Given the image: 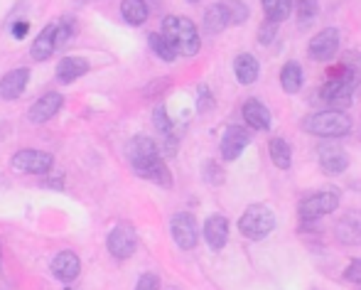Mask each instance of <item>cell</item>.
<instances>
[{
    "label": "cell",
    "mask_w": 361,
    "mask_h": 290,
    "mask_svg": "<svg viewBox=\"0 0 361 290\" xmlns=\"http://www.w3.org/2000/svg\"><path fill=\"white\" fill-rule=\"evenodd\" d=\"M126 152H128V160L138 177H145V180L155 182L160 187H172L170 170H167L165 160L160 157V147H157L152 138L135 135L128 143V147H126Z\"/></svg>",
    "instance_id": "1"
},
{
    "label": "cell",
    "mask_w": 361,
    "mask_h": 290,
    "mask_svg": "<svg viewBox=\"0 0 361 290\" xmlns=\"http://www.w3.org/2000/svg\"><path fill=\"white\" fill-rule=\"evenodd\" d=\"M162 37L170 42L175 54L182 57H195L200 52V30L190 18L182 15H170L162 20Z\"/></svg>",
    "instance_id": "2"
},
{
    "label": "cell",
    "mask_w": 361,
    "mask_h": 290,
    "mask_svg": "<svg viewBox=\"0 0 361 290\" xmlns=\"http://www.w3.org/2000/svg\"><path fill=\"white\" fill-rule=\"evenodd\" d=\"M302 126L310 135H317V138H342L352 131V119L344 111L327 109L310 114Z\"/></svg>",
    "instance_id": "3"
},
{
    "label": "cell",
    "mask_w": 361,
    "mask_h": 290,
    "mask_svg": "<svg viewBox=\"0 0 361 290\" xmlns=\"http://www.w3.org/2000/svg\"><path fill=\"white\" fill-rule=\"evenodd\" d=\"M238 229L251 241H263L276 229V215L268 205H251L238 219Z\"/></svg>",
    "instance_id": "4"
},
{
    "label": "cell",
    "mask_w": 361,
    "mask_h": 290,
    "mask_svg": "<svg viewBox=\"0 0 361 290\" xmlns=\"http://www.w3.org/2000/svg\"><path fill=\"white\" fill-rule=\"evenodd\" d=\"M339 202H342V192H339L337 187H324V190H319V192H312V195L300 202V207H298L300 219H302V222H314V219H319L324 215H332L339 207Z\"/></svg>",
    "instance_id": "5"
},
{
    "label": "cell",
    "mask_w": 361,
    "mask_h": 290,
    "mask_svg": "<svg viewBox=\"0 0 361 290\" xmlns=\"http://www.w3.org/2000/svg\"><path fill=\"white\" fill-rule=\"evenodd\" d=\"M54 165V157L44 150H35V147H23L13 155V167L18 172H27V175H49Z\"/></svg>",
    "instance_id": "6"
},
{
    "label": "cell",
    "mask_w": 361,
    "mask_h": 290,
    "mask_svg": "<svg viewBox=\"0 0 361 290\" xmlns=\"http://www.w3.org/2000/svg\"><path fill=\"white\" fill-rule=\"evenodd\" d=\"M135 248H138V234H135L133 224L123 222V224H118V226H114V231L109 234L111 256L118 258V261H126V258L133 256Z\"/></svg>",
    "instance_id": "7"
},
{
    "label": "cell",
    "mask_w": 361,
    "mask_h": 290,
    "mask_svg": "<svg viewBox=\"0 0 361 290\" xmlns=\"http://www.w3.org/2000/svg\"><path fill=\"white\" fill-rule=\"evenodd\" d=\"M170 231L175 243L182 248V251H192L200 241V226H197L195 217L187 215V212H177L170 222Z\"/></svg>",
    "instance_id": "8"
},
{
    "label": "cell",
    "mask_w": 361,
    "mask_h": 290,
    "mask_svg": "<svg viewBox=\"0 0 361 290\" xmlns=\"http://www.w3.org/2000/svg\"><path fill=\"white\" fill-rule=\"evenodd\" d=\"M339 42H342V35H339L337 28H324L310 40L307 44V52L314 62H327L332 59L334 54L339 52Z\"/></svg>",
    "instance_id": "9"
},
{
    "label": "cell",
    "mask_w": 361,
    "mask_h": 290,
    "mask_svg": "<svg viewBox=\"0 0 361 290\" xmlns=\"http://www.w3.org/2000/svg\"><path fill=\"white\" fill-rule=\"evenodd\" d=\"M352 94H354V86L344 79H334V76H329L327 84L319 89V99L332 106L334 111L347 109V106L352 104Z\"/></svg>",
    "instance_id": "10"
},
{
    "label": "cell",
    "mask_w": 361,
    "mask_h": 290,
    "mask_svg": "<svg viewBox=\"0 0 361 290\" xmlns=\"http://www.w3.org/2000/svg\"><path fill=\"white\" fill-rule=\"evenodd\" d=\"M64 106V96L57 94V91H47L44 96H39L27 111V119L32 123H44V121L54 119L59 114V109Z\"/></svg>",
    "instance_id": "11"
},
{
    "label": "cell",
    "mask_w": 361,
    "mask_h": 290,
    "mask_svg": "<svg viewBox=\"0 0 361 290\" xmlns=\"http://www.w3.org/2000/svg\"><path fill=\"white\" fill-rule=\"evenodd\" d=\"M317 160H319V167L324 170V175H342V172L349 167L347 152H344L339 145H334V143H322V145H319Z\"/></svg>",
    "instance_id": "12"
},
{
    "label": "cell",
    "mask_w": 361,
    "mask_h": 290,
    "mask_svg": "<svg viewBox=\"0 0 361 290\" xmlns=\"http://www.w3.org/2000/svg\"><path fill=\"white\" fill-rule=\"evenodd\" d=\"M251 143V133L248 128H241V126H228L221 135V157L224 160H236L246 145Z\"/></svg>",
    "instance_id": "13"
},
{
    "label": "cell",
    "mask_w": 361,
    "mask_h": 290,
    "mask_svg": "<svg viewBox=\"0 0 361 290\" xmlns=\"http://www.w3.org/2000/svg\"><path fill=\"white\" fill-rule=\"evenodd\" d=\"M334 234L347 246H361V210L347 212L334 226Z\"/></svg>",
    "instance_id": "14"
},
{
    "label": "cell",
    "mask_w": 361,
    "mask_h": 290,
    "mask_svg": "<svg viewBox=\"0 0 361 290\" xmlns=\"http://www.w3.org/2000/svg\"><path fill=\"white\" fill-rule=\"evenodd\" d=\"M327 74L334 76V79L349 81V84L357 89L361 84V52H344L337 67H332Z\"/></svg>",
    "instance_id": "15"
},
{
    "label": "cell",
    "mask_w": 361,
    "mask_h": 290,
    "mask_svg": "<svg viewBox=\"0 0 361 290\" xmlns=\"http://www.w3.org/2000/svg\"><path fill=\"white\" fill-rule=\"evenodd\" d=\"M30 84V69L20 67V69H13L0 79V99L5 101H15L23 96V91L27 89Z\"/></svg>",
    "instance_id": "16"
},
{
    "label": "cell",
    "mask_w": 361,
    "mask_h": 290,
    "mask_svg": "<svg viewBox=\"0 0 361 290\" xmlns=\"http://www.w3.org/2000/svg\"><path fill=\"white\" fill-rule=\"evenodd\" d=\"M202 234H204V238H207V243H209L212 251H221L228 241V219L221 217V215H212L204 222Z\"/></svg>",
    "instance_id": "17"
},
{
    "label": "cell",
    "mask_w": 361,
    "mask_h": 290,
    "mask_svg": "<svg viewBox=\"0 0 361 290\" xmlns=\"http://www.w3.org/2000/svg\"><path fill=\"white\" fill-rule=\"evenodd\" d=\"M79 271H81V263H79V256L74 251H59L52 261V273L54 278H59L62 283H72L79 278Z\"/></svg>",
    "instance_id": "18"
},
{
    "label": "cell",
    "mask_w": 361,
    "mask_h": 290,
    "mask_svg": "<svg viewBox=\"0 0 361 290\" xmlns=\"http://www.w3.org/2000/svg\"><path fill=\"white\" fill-rule=\"evenodd\" d=\"M243 121L248 123V128L253 131H268L271 128V111L266 109V104H261L258 99H248L243 104Z\"/></svg>",
    "instance_id": "19"
},
{
    "label": "cell",
    "mask_w": 361,
    "mask_h": 290,
    "mask_svg": "<svg viewBox=\"0 0 361 290\" xmlns=\"http://www.w3.org/2000/svg\"><path fill=\"white\" fill-rule=\"evenodd\" d=\"M54 49H57V25H47L32 42L30 54H32L35 62H44V59L52 57Z\"/></svg>",
    "instance_id": "20"
},
{
    "label": "cell",
    "mask_w": 361,
    "mask_h": 290,
    "mask_svg": "<svg viewBox=\"0 0 361 290\" xmlns=\"http://www.w3.org/2000/svg\"><path fill=\"white\" fill-rule=\"evenodd\" d=\"M258 72H261V67H258V62H256L253 54L243 52L233 59V74H236L238 84H253V81L258 79Z\"/></svg>",
    "instance_id": "21"
},
{
    "label": "cell",
    "mask_w": 361,
    "mask_h": 290,
    "mask_svg": "<svg viewBox=\"0 0 361 290\" xmlns=\"http://www.w3.org/2000/svg\"><path fill=\"white\" fill-rule=\"evenodd\" d=\"M86 72H89V62L81 57H64V59H59V64H57V79L64 81V84L76 81Z\"/></svg>",
    "instance_id": "22"
},
{
    "label": "cell",
    "mask_w": 361,
    "mask_h": 290,
    "mask_svg": "<svg viewBox=\"0 0 361 290\" xmlns=\"http://www.w3.org/2000/svg\"><path fill=\"white\" fill-rule=\"evenodd\" d=\"M228 25L231 23H228V13H226V8H224L221 0L207 8V13H204V30L207 32L216 35V32H221V30H226Z\"/></svg>",
    "instance_id": "23"
},
{
    "label": "cell",
    "mask_w": 361,
    "mask_h": 290,
    "mask_svg": "<svg viewBox=\"0 0 361 290\" xmlns=\"http://www.w3.org/2000/svg\"><path fill=\"white\" fill-rule=\"evenodd\" d=\"M302 67L298 62H286L281 69V86L286 89V94H298L302 89Z\"/></svg>",
    "instance_id": "24"
},
{
    "label": "cell",
    "mask_w": 361,
    "mask_h": 290,
    "mask_svg": "<svg viewBox=\"0 0 361 290\" xmlns=\"http://www.w3.org/2000/svg\"><path fill=\"white\" fill-rule=\"evenodd\" d=\"M121 15L128 25H143L147 20V3L145 0H123L121 3Z\"/></svg>",
    "instance_id": "25"
},
{
    "label": "cell",
    "mask_w": 361,
    "mask_h": 290,
    "mask_svg": "<svg viewBox=\"0 0 361 290\" xmlns=\"http://www.w3.org/2000/svg\"><path fill=\"white\" fill-rule=\"evenodd\" d=\"M268 152H271L273 165L281 167V170H288V167L293 165V150H290L288 140L271 138V143H268Z\"/></svg>",
    "instance_id": "26"
},
{
    "label": "cell",
    "mask_w": 361,
    "mask_h": 290,
    "mask_svg": "<svg viewBox=\"0 0 361 290\" xmlns=\"http://www.w3.org/2000/svg\"><path fill=\"white\" fill-rule=\"evenodd\" d=\"M261 3L271 23H283L293 10V0H261Z\"/></svg>",
    "instance_id": "27"
},
{
    "label": "cell",
    "mask_w": 361,
    "mask_h": 290,
    "mask_svg": "<svg viewBox=\"0 0 361 290\" xmlns=\"http://www.w3.org/2000/svg\"><path fill=\"white\" fill-rule=\"evenodd\" d=\"M221 3L226 8L228 23L231 25H243L248 20V15H251V10H248V5L243 0H221Z\"/></svg>",
    "instance_id": "28"
},
{
    "label": "cell",
    "mask_w": 361,
    "mask_h": 290,
    "mask_svg": "<svg viewBox=\"0 0 361 290\" xmlns=\"http://www.w3.org/2000/svg\"><path fill=\"white\" fill-rule=\"evenodd\" d=\"M147 42H150V49H152V52H155L160 59H165V62H175L177 54H175V49L170 47V42H167V40L162 37V32H152Z\"/></svg>",
    "instance_id": "29"
},
{
    "label": "cell",
    "mask_w": 361,
    "mask_h": 290,
    "mask_svg": "<svg viewBox=\"0 0 361 290\" xmlns=\"http://www.w3.org/2000/svg\"><path fill=\"white\" fill-rule=\"evenodd\" d=\"M319 13L317 0H298V20L300 25H310Z\"/></svg>",
    "instance_id": "30"
},
{
    "label": "cell",
    "mask_w": 361,
    "mask_h": 290,
    "mask_svg": "<svg viewBox=\"0 0 361 290\" xmlns=\"http://www.w3.org/2000/svg\"><path fill=\"white\" fill-rule=\"evenodd\" d=\"M152 126H155V131L162 135V138L172 135V121H170V116H167L165 106H157L155 109V114H152Z\"/></svg>",
    "instance_id": "31"
},
{
    "label": "cell",
    "mask_w": 361,
    "mask_h": 290,
    "mask_svg": "<svg viewBox=\"0 0 361 290\" xmlns=\"http://www.w3.org/2000/svg\"><path fill=\"white\" fill-rule=\"evenodd\" d=\"M202 175H204V180L209 182V185H221L224 182V175L214 160H207L204 165H202Z\"/></svg>",
    "instance_id": "32"
},
{
    "label": "cell",
    "mask_w": 361,
    "mask_h": 290,
    "mask_svg": "<svg viewBox=\"0 0 361 290\" xmlns=\"http://www.w3.org/2000/svg\"><path fill=\"white\" fill-rule=\"evenodd\" d=\"M278 35V23H271V20H266V23L258 28V42L261 44H271L273 40H276Z\"/></svg>",
    "instance_id": "33"
},
{
    "label": "cell",
    "mask_w": 361,
    "mask_h": 290,
    "mask_svg": "<svg viewBox=\"0 0 361 290\" xmlns=\"http://www.w3.org/2000/svg\"><path fill=\"white\" fill-rule=\"evenodd\" d=\"M72 35H74V23L72 20H64L57 28V47H64V44L72 40Z\"/></svg>",
    "instance_id": "34"
},
{
    "label": "cell",
    "mask_w": 361,
    "mask_h": 290,
    "mask_svg": "<svg viewBox=\"0 0 361 290\" xmlns=\"http://www.w3.org/2000/svg\"><path fill=\"white\" fill-rule=\"evenodd\" d=\"M160 288V278L155 273H143L135 283V290H157Z\"/></svg>",
    "instance_id": "35"
},
{
    "label": "cell",
    "mask_w": 361,
    "mask_h": 290,
    "mask_svg": "<svg viewBox=\"0 0 361 290\" xmlns=\"http://www.w3.org/2000/svg\"><path fill=\"white\" fill-rule=\"evenodd\" d=\"M344 278H347L349 283H357V286H361V258H354V261L349 263L347 271H344Z\"/></svg>",
    "instance_id": "36"
},
{
    "label": "cell",
    "mask_w": 361,
    "mask_h": 290,
    "mask_svg": "<svg viewBox=\"0 0 361 290\" xmlns=\"http://www.w3.org/2000/svg\"><path fill=\"white\" fill-rule=\"evenodd\" d=\"M10 32H13L15 40H25V37H27V32H30V23H27V20H15L13 28H10Z\"/></svg>",
    "instance_id": "37"
},
{
    "label": "cell",
    "mask_w": 361,
    "mask_h": 290,
    "mask_svg": "<svg viewBox=\"0 0 361 290\" xmlns=\"http://www.w3.org/2000/svg\"><path fill=\"white\" fill-rule=\"evenodd\" d=\"M212 106H214V99H212L209 89H207V86H200V111L202 114H207Z\"/></svg>",
    "instance_id": "38"
},
{
    "label": "cell",
    "mask_w": 361,
    "mask_h": 290,
    "mask_svg": "<svg viewBox=\"0 0 361 290\" xmlns=\"http://www.w3.org/2000/svg\"><path fill=\"white\" fill-rule=\"evenodd\" d=\"M44 185H49V187H62L64 185V177H54V180H44Z\"/></svg>",
    "instance_id": "39"
},
{
    "label": "cell",
    "mask_w": 361,
    "mask_h": 290,
    "mask_svg": "<svg viewBox=\"0 0 361 290\" xmlns=\"http://www.w3.org/2000/svg\"><path fill=\"white\" fill-rule=\"evenodd\" d=\"M0 268H3V248H0Z\"/></svg>",
    "instance_id": "40"
},
{
    "label": "cell",
    "mask_w": 361,
    "mask_h": 290,
    "mask_svg": "<svg viewBox=\"0 0 361 290\" xmlns=\"http://www.w3.org/2000/svg\"><path fill=\"white\" fill-rule=\"evenodd\" d=\"M187 3H192V5H195V3H202V0H187Z\"/></svg>",
    "instance_id": "41"
}]
</instances>
